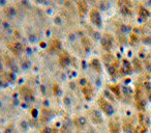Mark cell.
Segmentation results:
<instances>
[{"label": "cell", "mask_w": 151, "mask_h": 133, "mask_svg": "<svg viewBox=\"0 0 151 133\" xmlns=\"http://www.w3.org/2000/svg\"><path fill=\"white\" fill-rule=\"evenodd\" d=\"M92 120H93L94 123H97V124H101V123H103V119H101V115H99V111H96V110L92 111Z\"/></svg>", "instance_id": "4"}, {"label": "cell", "mask_w": 151, "mask_h": 133, "mask_svg": "<svg viewBox=\"0 0 151 133\" xmlns=\"http://www.w3.org/2000/svg\"><path fill=\"white\" fill-rule=\"evenodd\" d=\"M60 133H71V129H69V126L64 125V126H62L61 130H60Z\"/></svg>", "instance_id": "6"}, {"label": "cell", "mask_w": 151, "mask_h": 133, "mask_svg": "<svg viewBox=\"0 0 151 133\" xmlns=\"http://www.w3.org/2000/svg\"><path fill=\"white\" fill-rule=\"evenodd\" d=\"M147 130L146 126H143V125H138L137 128L135 130V133H145Z\"/></svg>", "instance_id": "5"}, {"label": "cell", "mask_w": 151, "mask_h": 133, "mask_svg": "<svg viewBox=\"0 0 151 133\" xmlns=\"http://www.w3.org/2000/svg\"><path fill=\"white\" fill-rule=\"evenodd\" d=\"M124 131L126 133H131V124H124Z\"/></svg>", "instance_id": "7"}, {"label": "cell", "mask_w": 151, "mask_h": 133, "mask_svg": "<svg viewBox=\"0 0 151 133\" xmlns=\"http://www.w3.org/2000/svg\"><path fill=\"white\" fill-rule=\"evenodd\" d=\"M99 106H101V109L103 110V112H105L107 115H110L111 117V115H114V108H113V106L111 105L107 100H105L103 98H99Z\"/></svg>", "instance_id": "1"}, {"label": "cell", "mask_w": 151, "mask_h": 133, "mask_svg": "<svg viewBox=\"0 0 151 133\" xmlns=\"http://www.w3.org/2000/svg\"><path fill=\"white\" fill-rule=\"evenodd\" d=\"M86 124H87V120L85 119L84 117H79L75 120V125L77 127H79V128H83Z\"/></svg>", "instance_id": "3"}, {"label": "cell", "mask_w": 151, "mask_h": 133, "mask_svg": "<svg viewBox=\"0 0 151 133\" xmlns=\"http://www.w3.org/2000/svg\"><path fill=\"white\" fill-rule=\"evenodd\" d=\"M41 133H55V131L53 130V129L49 128V127H46V128H44L41 130Z\"/></svg>", "instance_id": "8"}, {"label": "cell", "mask_w": 151, "mask_h": 133, "mask_svg": "<svg viewBox=\"0 0 151 133\" xmlns=\"http://www.w3.org/2000/svg\"><path fill=\"white\" fill-rule=\"evenodd\" d=\"M109 128H110L111 133H119L120 126H119V124H118V122L115 121V120H112V121L110 122Z\"/></svg>", "instance_id": "2"}, {"label": "cell", "mask_w": 151, "mask_h": 133, "mask_svg": "<svg viewBox=\"0 0 151 133\" xmlns=\"http://www.w3.org/2000/svg\"><path fill=\"white\" fill-rule=\"evenodd\" d=\"M13 132V128L12 127H8V128L5 130V133H12Z\"/></svg>", "instance_id": "9"}]
</instances>
